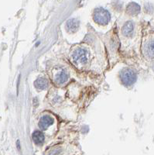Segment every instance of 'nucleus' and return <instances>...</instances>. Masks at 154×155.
Here are the masks:
<instances>
[{"label": "nucleus", "mask_w": 154, "mask_h": 155, "mask_svg": "<svg viewBox=\"0 0 154 155\" xmlns=\"http://www.w3.org/2000/svg\"><path fill=\"white\" fill-rule=\"evenodd\" d=\"M94 20L98 24L105 26L109 23L111 19V15L109 12L104 8H97L94 11Z\"/></svg>", "instance_id": "1"}, {"label": "nucleus", "mask_w": 154, "mask_h": 155, "mask_svg": "<svg viewBox=\"0 0 154 155\" xmlns=\"http://www.w3.org/2000/svg\"><path fill=\"white\" fill-rule=\"evenodd\" d=\"M120 78L124 85H132L136 82L137 75L133 70L130 68H124L120 72Z\"/></svg>", "instance_id": "2"}, {"label": "nucleus", "mask_w": 154, "mask_h": 155, "mask_svg": "<svg viewBox=\"0 0 154 155\" xmlns=\"http://www.w3.org/2000/svg\"><path fill=\"white\" fill-rule=\"evenodd\" d=\"M88 52L84 49L79 48L74 51L72 58L73 61L76 64H84L88 61Z\"/></svg>", "instance_id": "3"}, {"label": "nucleus", "mask_w": 154, "mask_h": 155, "mask_svg": "<svg viewBox=\"0 0 154 155\" xmlns=\"http://www.w3.org/2000/svg\"><path fill=\"white\" fill-rule=\"evenodd\" d=\"M54 119L50 116H42L39 121V127L41 130H47L50 126L53 125L54 124Z\"/></svg>", "instance_id": "4"}, {"label": "nucleus", "mask_w": 154, "mask_h": 155, "mask_svg": "<svg viewBox=\"0 0 154 155\" xmlns=\"http://www.w3.org/2000/svg\"><path fill=\"white\" fill-rule=\"evenodd\" d=\"M68 79V74L64 70L60 71L55 75L54 80L57 84H64Z\"/></svg>", "instance_id": "5"}, {"label": "nucleus", "mask_w": 154, "mask_h": 155, "mask_svg": "<svg viewBox=\"0 0 154 155\" xmlns=\"http://www.w3.org/2000/svg\"><path fill=\"white\" fill-rule=\"evenodd\" d=\"M32 139L36 144L41 145L44 142L45 137L41 131H35L32 134Z\"/></svg>", "instance_id": "6"}, {"label": "nucleus", "mask_w": 154, "mask_h": 155, "mask_svg": "<svg viewBox=\"0 0 154 155\" xmlns=\"http://www.w3.org/2000/svg\"><path fill=\"white\" fill-rule=\"evenodd\" d=\"M67 30L70 33H74L78 29L79 27V21L76 19H70L67 22L66 24Z\"/></svg>", "instance_id": "7"}, {"label": "nucleus", "mask_w": 154, "mask_h": 155, "mask_svg": "<svg viewBox=\"0 0 154 155\" xmlns=\"http://www.w3.org/2000/svg\"><path fill=\"white\" fill-rule=\"evenodd\" d=\"M133 29H134V27H133V22L128 21L124 24L123 29H122V32H123V35H125L126 37H131L133 34Z\"/></svg>", "instance_id": "8"}, {"label": "nucleus", "mask_w": 154, "mask_h": 155, "mask_svg": "<svg viewBox=\"0 0 154 155\" xmlns=\"http://www.w3.org/2000/svg\"><path fill=\"white\" fill-rule=\"evenodd\" d=\"M126 11L129 15H136L139 13L140 12V6L136 2H130L128 5H127V9Z\"/></svg>", "instance_id": "9"}, {"label": "nucleus", "mask_w": 154, "mask_h": 155, "mask_svg": "<svg viewBox=\"0 0 154 155\" xmlns=\"http://www.w3.org/2000/svg\"><path fill=\"white\" fill-rule=\"evenodd\" d=\"M35 85L39 89H45L48 86V81L44 78H39L36 80Z\"/></svg>", "instance_id": "10"}, {"label": "nucleus", "mask_w": 154, "mask_h": 155, "mask_svg": "<svg viewBox=\"0 0 154 155\" xmlns=\"http://www.w3.org/2000/svg\"><path fill=\"white\" fill-rule=\"evenodd\" d=\"M148 53L149 57L152 58L153 57V42L152 41L151 44H148V46L146 48V51Z\"/></svg>", "instance_id": "11"}]
</instances>
